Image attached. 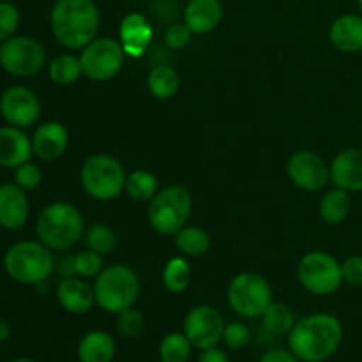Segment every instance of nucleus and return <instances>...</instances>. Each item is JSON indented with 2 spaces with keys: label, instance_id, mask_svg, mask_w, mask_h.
<instances>
[{
  "label": "nucleus",
  "instance_id": "nucleus-1",
  "mask_svg": "<svg viewBox=\"0 0 362 362\" xmlns=\"http://www.w3.org/2000/svg\"><path fill=\"white\" fill-rule=\"evenodd\" d=\"M345 336L341 320L331 313L299 318L286 336L288 349L300 362H325L339 350Z\"/></svg>",
  "mask_w": 362,
  "mask_h": 362
},
{
  "label": "nucleus",
  "instance_id": "nucleus-2",
  "mask_svg": "<svg viewBox=\"0 0 362 362\" xmlns=\"http://www.w3.org/2000/svg\"><path fill=\"white\" fill-rule=\"evenodd\" d=\"M99 9L94 0H57L49 11V28L60 46L83 49L98 37Z\"/></svg>",
  "mask_w": 362,
  "mask_h": 362
},
{
  "label": "nucleus",
  "instance_id": "nucleus-3",
  "mask_svg": "<svg viewBox=\"0 0 362 362\" xmlns=\"http://www.w3.org/2000/svg\"><path fill=\"white\" fill-rule=\"evenodd\" d=\"M35 233L52 251L73 250L85 233L83 214L69 202H52L39 212Z\"/></svg>",
  "mask_w": 362,
  "mask_h": 362
},
{
  "label": "nucleus",
  "instance_id": "nucleus-4",
  "mask_svg": "<svg viewBox=\"0 0 362 362\" xmlns=\"http://www.w3.org/2000/svg\"><path fill=\"white\" fill-rule=\"evenodd\" d=\"M4 269L20 285H41L55 271L53 251L41 240H20L7 247Z\"/></svg>",
  "mask_w": 362,
  "mask_h": 362
},
{
  "label": "nucleus",
  "instance_id": "nucleus-5",
  "mask_svg": "<svg viewBox=\"0 0 362 362\" xmlns=\"http://www.w3.org/2000/svg\"><path fill=\"white\" fill-rule=\"evenodd\" d=\"M95 304L103 311L119 315L120 311L133 308L140 296V278L136 271L126 264H113L105 267L94 278Z\"/></svg>",
  "mask_w": 362,
  "mask_h": 362
},
{
  "label": "nucleus",
  "instance_id": "nucleus-6",
  "mask_svg": "<svg viewBox=\"0 0 362 362\" xmlns=\"http://www.w3.org/2000/svg\"><path fill=\"white\" fill-rule=\"evenodd\" d=\"M193 212V197L184 186L173 184L156 193L148 202V225L161 235H175L187 225Z\"/></svg>",
  "mask_w": 362,
  "mask_h": 362
},
{
  "label": "nucleus",
  "instance_id": "nucleus-7",
  "mask_svg": "<svg viewBox=\"0 0 362 362\" xmlns=\"http://www.w3.org/2000/svg\"><path fill=\"white\" fill-rule=\"evenodd\" d=\"M126 170L122 163L110 154H92L83 161L80 182L85 193L98 202L115 200L126 187Z\"/></svg>",
  "mask_w": 362,
  "mask_h": 362
},
{
  "label": "nucleus",
  "instance_id": "nucleus-8",
  "mask_svg": "<svg viewBox=\"0 0 362 362\" xmlns=\"http://www.w3.org/2000/svg\"><path fill=\"white\" fill-rule=\"evenodd\" d=\"M226 300L240 318H262L272 303V286L258 272H240L230 281Z\"/></svg>",
  "mask_w": 362,
  "mask_h": 362
},
{
  "label": "nucleus",
  "instance_id": "nucleus-9",
  "mask_svg": "<svg viewBox=\"0 0 362 362\" xmlns=\"http://www.w3.org/2000/svg\"><path fill=\"white\" fill-rule=\"evenodd\" d=\"M48 64L45 45L32 35H13L0 42V67L16 78H32Z\"/></svg>",
  "mask_w": 362,
  "mask_h": 362
},
{
  "label": "nucleus",
  "instance_id": "nucleus-10",
  "mask_svg": "<svg viewBox=\"0 0 362 362\" xmlns=\"http://www.w3.org/2000/svg\"><path fill=\"white\" fill-rule=\"evenodd\" d=\"M297 278L306 292L318 297L332 296L343 285L341 264L325 251H310L297 265Z\"/></svg>",
  "mask_w": 362,
  "mask_h": 362
},
{
  "label": "nucleus",
  "instance_id": "nucleus-11",
  "mask_svg": "<svg viewBox=\"0 0 362 362\" xmlns=\"http://www.w3.org/2000/svg\"><path fill=\"white\" fill-rule=\"evenodd\" d=\"M126 52L113 37H95L80 53L81 73L92 81H108L122 71Z\"/></svg>",
  "mask_w": 362,
  "mask_h": 362
},
{
  "label": "nucleus",
  "instance_id": "nucleus-12",
  "mask_svg": "<svg viewBox=\"0 0 362 362\" xmlns=\"http://www.w3.org/2000/svg\"><path fill=\"white\" fill-rule=\"evenodd\" d=\"M225 325V318L218 308L211 304H198L187 311L182 332L187 336L193 349L207 350L221 343Z\"/></svg>",
  "mask_w": 362,
  "mask_h": 362
},
{
  "label": "nucleus",
  "instance_id": "nucleus-13",
  "mask_svg": "<svg viewBox=\"0 0 362 362\" xmlns=\"http://www.w3.org/2000/svg\"><path fill=\"white\" fill-rule=\"evenodd\" d=\"M0 115L9 126L27 129L41 117V101L32 88L13 85L0 95Z\"/></svg>",
  "mask_w": 362,
  "mask_h": 362
},
{
  "label": "nucleus",
  "instance_id": "nucleus-14",
  "mask_svg": "<svg viewBox=\"0 0 362 362\" xmlns=\"http://www.w3.org/2000/svg\"><path fill=\"white\" fill-rule=\"evenodd\" d=\"M286 173L304 191H320L331 182V165L313 151H299L290 156Z\"/></svg>",
  "mask_w": 362,
  "mask_h": 362
},
{
  "label": "nucleus",
  "instance_id": "nucleus-15",
  "mask_svg": "<svg viewBox=\"0 0 362 362\" xmlns=\"http://www.w3.org/2000/svg\"><path fill=\"white\" fill-rule=\"evenodd\" d=\"M30 204L27 191L16 182L0 184V226L11 232L21 230L28 221Z\"/></svg>",
  "mask_w": 362,
  "mask_h": 362
},
{
  "label": "nucleus",
  "instance_id": "nucleus-16",
  "mask_svg": "<svg viewBox=\"0 0 362 362\" xmlns=\"http://www.w3.org/2000/svg\"><path fill=\"white\" fill-rule=\"evenodd\" d=\"M69 147V131L59 120H48L35 127L32 151L41 161H55Z\"/></svg>",
  "mask_w": 362,
  "mask_h": 362
},
{
  "label": "nucleus",
  "instance_id": "nucleus-17",
  "mask_svg": "<svg viewBox=\"0 0 362 362\" xmlns=\"http://www.w3.org/2000/svg\"><path fill=\"white\" fill-rule=\"evenodd\" d=\"M57 303L62 310L73 315H85L94 308V286L80 276H66L55 288Z\"/></svg>",
  "mask_w": 362,
  "mask_h": 362
},
{
  "label": "nucleus",
  "instance_id": "nucleus-18",
  "mask_svg": "<svg viewBox=\"0 0 362 362\" xmlns=\"http://www.w3.org/2000/svg\"><path fill=\"white\" fill-rule=\"evenodd\" d=\"M119 35L126 55L131 59H138L151 46L154 27L141 13H129L120 21Z\"/></svg>",
  "mask_w": 362,
  "mask_h": 362
},
{
  "label": "nucleus",
  "instance_id": "nucleus-19",
  "mask_svg": "<svg viewBox=\"0 0 362 362\" xmlns=\"http://www.w3.org/2000/svg\"><path fill=\"white\" fill-rule=\"evenodd\" d=\"M331 182L349 193L362 191V148H345L331 161Z\"/></svg>",
  "mask_w": 362,
  "mask_h": 362
},
{
  "label": "nucleus",
  "instance_id": "nucleus-20",
  "mask_svg": "<svg viewBox=\"0 0 362 362\" xmlns=\"http://www.w3.org/2000/svg\"><path fill=\"white\" fill-rule=\"evenodd\" d=\"M34 156L32 138L23 129L14 126L0 127V166L2 168H18L23 163L30 161Z\"/></svg>",
  "mask_w": 362,
  "mask_h": 362
},
{
  "label": "nucleus",
  "instance_id": "nucleus-21",
  "mask_svg": "<svg viewBox=\"0 0 362 362\" xmlns=\"http://www.w3.org/2000/svg\"><path fill=\"white\" fill-rule=\"evenodd\" d=\"M223 14L221 0H189L184 9V23L193 34H209L219 27Z\"/></svg>",
  "mask_w": 362,
  "mask_h": 362
},
{
  "label": "nucleus",
  "instance_id": "nucleus-22",
  "mask_svg": "<svg viewBox=\"0 0 362 362\" xmlns=\"http://www.w3.org/2000/svg\"><path fill=\"white\" fill-rule=\"evenodd\" d=\"M329 41L343 53L362 52V16L341 14L329 27Z\"/></svg>",
  "mask_w": 362,
  "mask_h": 362
},
{
  "label": "nucleus",
  "instance_id": "nucleus-23",
  "mask_svg": "<svg viewBox=\"0 0 362 362\" xmlns=\"http://www.w3.org/2000/svg\"><path fill=\"white\" fill-rule=\"evenodd\" d=\"M117 356V341L110 332L95 329L81 336L76 346L78 362H113Z\"/></svg>",
  "mask_w": 362,
  "mask_h": 362
},
{
  "label": "nucleus",
  "instance_id": "nucleus-24",
  "mask_svg": "<svg viewBox=\"0 0 362 362\" xmlns=\"http://www.w3.org/2000/svg\"><path fill=\"white\" fill-rule=\"evenodd\" d=\"M350 211H352V198L350 193L339 187H332V189L325 191L322 194L320 202H318V214L324 219L327 225H339L349 218Z\"/></svg>",
  "mask_w": 362,
  "mask_h": 362
},
{
  "label": "nucleus",
  "instance_id": "nucleus-25",
  "mask_svg": "<svg viewBox=\"0 0 362 362\" xmlns=\"http://www.w3.org/2000/svg\"><path fill=\"white\" fill-rule=\"evenodd\" d=\"M175 246L184 257H204L212 246L211 235L200 226H184L175 233Z\"/></svg>",
  "mask_w": 362,
  "mask_h": 362
},
{
  "label": "nucleus",
  "instance_id": "nucleus-26",
  "mask_svg": "<svg viewBox=\"0 0 362 362\" xmlns=\"http://www.w3.org/2000/svg\"><path fill=\"white\" fill-rule=\"evenodd\" d=\"M147 88L156 99H172L180 88L179 73L170 66H156L147 76Z\"/></svg>",
  "mask_w": 362,
  "mask_h": 362
},
{
  "label": "nucleus",
  "instance_id": "nucleus-27",
  "mask_svg": "<svg viewBox=\"0 0 362 362\" xmlns=\"http://www.w3.org/2000/svg\"><path fill=\"white\" fill-rule=\"evenodd\" d=\"M296 322V313L285 303H274L272 300L271 306L262 315V324H264L265 331L274 336H288Z\"/></svg>",
  "mask_w": 362,
  "mask_h": 362
},
{
  "label": "nucleus",
  "instance_id": "nucleus-28",
  "mask_svg": "<svg viewBox=\"0 0 362 362\" xmlns=\"http://www.w3.org/2000/svg\"><path fill=\"white\" fill-rule=\"evenodd\" d=\"M124 191L131 200L151 202L159 191L158 177L148 170H134V172L127 173Z\"/></svg>",
  "mask_w": 362,
  "mask_h": 362
},
{
  "label": "nucleus",
  "instance_id": "nucleus-29",
  "mask_svg": "<svg viewBox=\"0 0 362 362\" xmlns=\"http://www.w3.org/2000/svg\"><path fill=\"white\" fill-rule=\"evenodd\" d=\"M81 74L83 73H81L80 57H74L71 53H60L48 62L49 80L60 87L73 85Z\"/></svg>",
  "mask_w": 362,
  "mask_h": 362
},
{
  "label": "nucleus",
  "instance_id": "nucleus-30",
  "mask_svg": "<svg viewBox=\"0 0 362 362\" xmlns=\"http://www.w3.org/2000/svg\"><path fill=\"white\" fill-rule=\"evenodd\" d=\"M191 276H193V271H191L189 262L182 257H173L166 262L163 269V285L168 292L182 293L189 286Z\"/></svg>",
  "mask_w": 362,
  "mask_h": 362
},
{
  "label": "nucleus",
  "instance_id": "nucleus-31",
  "mask_svg": "<svg viewBox=\"0 0 362 362\" xmlns=\"http://www.w3.org/2000/svg\"><path fill=\"white\" fill-rule=\"evenodd\" d=\"M158 352L161 362H187L193 345L184 332H168L159 343Z\"/></svg>",
  "mask_w": 362,
  "mask_h": 362
},
{
  "label": "nucleus",
  "instance_id": "nucleus-32",
  "mask_svg": "<svg viewBox=\"0 0 362 362\" xmlns=\"http://www.w3.org/2000/svg\"><path fill=\"white\" fill-rule=\"evenodd\" d=\"M85 244H87L88 250L105 257V255H110L115 250L117 235L105 223H94L85 232Z\"/></svg>",
  "mask_w": 362,
  "mask_h": 362
},
{
  "label": "nucleus",
  "instance_id": "nucleus-33",
  "mask_svg": "<svg viewBox=\"0 0 362 362\" xmlns=\"http://www.w3.org/2000/svg\"><path fill=\"white\" fill-rule=\"evenodd\" d=\"M71 265H73L74 274L80 276V278L83 279L98 278L99 272L105 269L103 267V265H105L103 264V255L88 250V247L85 251H80V253L73 258Z\"/></svg>",
  "mask_w": 362,
  "mask_h": 362
},
{
  "label": "nucleus",
  "instance_id": "nucleus-34",
  "mask_svg": "<svg viewBox=\"0 0 362 362\" xmlns=\"http://www.w3.org/2000/svg\"><path fill=\"white\" fill-rule=\"evenodd\" d=\"M117 331L124 336V338H138L145 329V317L141 311L134 310V308H127V310L120 311L117 315Z\"/></svg>",
  "mask_w": 362,
  "mask_h": 362
},
{
  "label": "nucleus",
  "instance_id": "nucleus-35",
  "mask_svg": "<svg viewBox=\"0 0 362 362\" xmlns=\"http://www.w3.org/2000/svg\"><path fill=\"white\" fill-rule=\"evenodd\" d=\"M251 331L243 322H230L225 325L221 343L228 350H243L250 345Z\"/></svg>",
  "mask_w": 362,
  "mask_h": 362
},
{
  "label": "nucleus",
  "instance_id": "nucleus-36",
  "mask_svg": "<svg viewBox=\"0 0 362 362\" xmlns=\"http://www.w3.org/2000/svg\"><path fill=\"white\" fill-rule=\"evenodd\" d=\"M20 11L13 2L0 0V42L7 41L9 37L16 35L20 27Z\"/></svg>",
  "mask_w": 362,
  "mask_h": 362
},
{
  "label": "nucleus",
  "instance_id": "nucleus-37",
  "mask_svg": "<svg viewBox=\"0 0 362 362\" xmlns=\"http://www.w3.org/2000/svg\"><path fill=\"white\" fill-rule=\"evenodd\" d=\"M14 182L25 191H34L42 182V170L35 163L27 161L14 168Z\"/></svg>",
  "mask_w": 362,
  "mask_h": 362
},
{
  "label": "nucleus",
  "instance_id": "nucleus-38",
  "mask_svg": "<svg viewBox=\"0 0 362 362\" xmlns=\"http://www.w3.org/2000/svg\"><path fill=\"white\" fill-rule=\"evenodd\" d=\"M193 39V30L186 23H173L166 28L165 42L172 49H182Z\"/></svg>",
  "mask_w": 362,
  "mask_h": 362
},
{
  "label": "nucleus",
  "instance_id": "nucleus-39",
  "mask_svg": "<svg viewBox=\"0 0 362 362\" xmlns=\"http://www.w3.org/2000/svg\"><path fill=\"white\" fill-rule=\"evenodd\" d=\"M343 283L350 286H362V255H352L341 264Z\"/></svg>",
  "mask_w": 362,
  "mask_h": 362
},
{
  "label": "nucleus",
  "instance_id": "nucleus-40",
  "mask_svg": "<svg viewBox=\"0 0 362 362\" xmlns=\"http://www.w3.org/2000/svg\"><path fill=\"white\" fill-rule=\"evenodd\" d=\"M258 362H300L290 349H271L260 357Z\"/></svg>",
  "mask_w": 362,
  "mask_h": 362
},
{
  "label": "nucleus",
  "instance_id": "nucleus-41",
  "mask_svg": "<svg viewBox=\"0 0 362 362\" xmlns=\"http://www.w3.org/2000/svg\"><path fill=\"white\" fill-rule=\"evenodd\" d=\"M197 362H232L230 361L228 354L225 352L219 346H212V349L200 350V356H198Z\"/></svg>",
  "mask_w": 362,
  "mask_h": 362
},
{
  "label": "nucleus",
  "instance_id": "nucleus-42",
  "mask_svg": "<svg viewBox=\"0 0 362 362\" xmlns=\"http://www.w3.org/2000/svg\"><path fill=\"white\" fill-rule=\"evenodd\" d=\"M11 338V325L6 320H0V343H6Z\"/></svg>",
  "mask_w": 362,
  "mask_h": 362
},
{
  "label": "nucleus",
  "instance_id": "nucleus-43",
  "mask_svg": "<svg viewBox=\"0 0 362 362\" xmlns=\"http://www.w3.org/2000/svg\"><path fill=\"white\" fill-rule=\"evenodd\" d=\"M9 362H37V361L28 359V357H18V359H13V361H9Z\"/></svg>",
  "mask_w": 362,
  "mask_h": 362
},
{
  "label": "nucleus",
  "instance_id": "nucleus-44",
  "mask_svg": "<svg viewBox=\"0 0 362 362\" xmlns=\"http://www.w3.org/2000/svg\"><path fill=\"white\" fill-rule=\"evenodd\" d=\"M357 6H359V9H361V13H362V0H357Z\"/></svg>",
  "mask_w": 362,
  "mask_h": 362
},
{
  "label": "nucleus",
  "instance_id": "nucleus-45",
  "mask_svg": "<svg viewBox=\"0 0 362 362\" xmlns=\"http://www.w3.org/2000/svg\"><path fill=\"white\" fill-rule=\"evenodd\" d=\"M4 2H13V0H4Z\"/></svg>",
  "mask_w": 362,
  "mask_h": 362
}]
</instances>
